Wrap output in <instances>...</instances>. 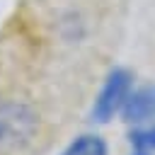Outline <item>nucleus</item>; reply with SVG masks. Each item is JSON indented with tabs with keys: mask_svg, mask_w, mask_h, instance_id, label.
Returning a JSON list of instances; mask_svg holds the SVG:
<instances>
[{
	"mask_svg": "<svg viewBox=\"0 0 155 155\" xmlns=\"http://www.w3.org/2000/svg\"><path fill=\"white\" fill-rule=\"evenodd\" d=\"M36 128L34 111L22 102H0V150L24 145Z\"/></svg>",
	"mask_w": 155,
	"mask_h": 155,
	"instance_id": "1",
	"label": "nucleus"
},
{
	"mask_svg": "<svg viewBox=\"0 0 155 155\" xmlns=\"http://www.w3.org/2000/svg\"><path fill=\"white\" fill-rule=\"evenodd\" d=\"M131 90H133L131 70H126V68L109 70V75H107V80H104V85H102V90H99V94L92 104V119L99 121V124H107L116 111L124 109Z\"/></svg>",
	"mask_w": 155,
	"mask_h": 155,
	"instance_id": "2",
	"label": "nucleus"
},
{
	"mask_svg": "<svg viewBox=\"0 0 155 155\" xmlns=\"http://www.w3.org/2000/svg\"><path fill=\"white\" fill-rule=\"evenodd\" d=\"M121 114H124V119L128 124H140V121L155 119V85L131 90Z\"/></svg>",
	"mask_w": 155,
	"mask_h": 155,
	"instance_id": "3",
	"label": "nucleus"
},
{
	"mask_svg": "<svg viewBox=\"0 0 155 155\" xmlns=\"http://www.w3.org/2000/svg\"><path fill=\"white\" fill-rule=\"evenodd\" d=\"M61 155H107V143L99 136L85 133V136H78Z\"/></svg>",
	"mask_w": 155,
	"mask_h": 155,
	"instance_id": "4",
	"label": "nucleus"
},
{
	"mask_svg": "<svg viewBox=\"0 0 155 155\" xmlns=\"http://www.w3.org/2000/svg\"><path fill=\"white\" fill-rule=\"evenodd\" d=\"M131 145L136 150H143V153H153L155 155V124L148 126V128H136L131 133Z\"/></svg>",
	"mask_w": 155,
	"mask_h": 155,
	"instance_id": "5",
	"label": "nucleus"
},
{
	"mask_svg": "<svg viewBox=\"0 0 155 155\" xmlns=\"http://www.w3.org/2000/svg\"><path fill=\"white\" fill-rule=\"evenodd\" d=\"M136 155H153V153H143V150H138V153H136Z\"/></svg>",
	"mask_w": 155,
	"mask_h": 155,
	"instance_id": "6",
	"label": "nucleus"
}]
</instances>
